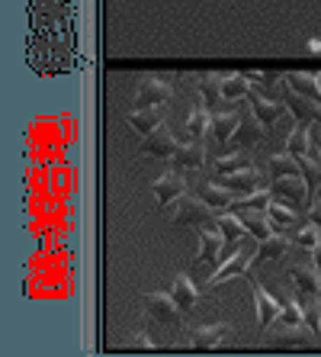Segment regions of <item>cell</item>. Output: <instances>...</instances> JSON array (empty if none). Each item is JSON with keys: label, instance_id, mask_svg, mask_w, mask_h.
Here are the masks:
<instances>
[{"label": "cell", "instance_id": "cell-1", "mask_svg": "<svg viewBox=\"0 0 321 357\" xmlns=\"http://www.w3.org/2000/svg\"><path fill=\"white\" fill-rule=\"evenodd\" d=\"M173 225H215L212 206L206 199H196L183 193V197L173 199Z\"/></svg>", "mask_w": 321, "mask_h": 357}, {"label": "cell", "instance_id": "cell-2", "mask_svg": "<svg viewBox=\"0 0 321 357\" xmlns=\"http://www.w3.org/2000/svg\"><path fill=\"white\" fill-rule=\"evenodd\" d=\"M225 251V235L219 232V225H199V251H196V267L199 271H209L222 261Z\"/></svg>", "mask_w": 321, "mask_h": 357}, {"label": "cell", "instance_id": "cell-3", "mask_svg": "<svg viewBox=\"0 0 321 357\" xmlns=\"http://www.w3.org/2000/svg\"><path fill=\"white\" fill-rule=\"evenodd\" d=\"M141 306H145V316L155 319V322H164V325L183 322V312H180V306H177L173 293H145V296H141Z\"/></svg>", "mask_w": 321, "mask_h": 357}, {"label": "cell", "instance_id": "cell-4", "mask_svg": "<svg viewBox=\"0 0 321 357\" xmlns=\"http://www.w3.org/2000/svg\"><path fill=\"white\" fill-rule=\"evenodd\" d=\"M254 258H257V248H238L235 255H231L228 261H225L219 271L212 274V280H209V290H219L222 283L235 280V277H247L251 274V267H254Z\"/></svg>", "mask_w": 321, "mask_h": 357}, {"label": "cell", "instance_id": "cell-5", "mask_svg": "<svg viewBox=\"0 0 321 357\" xmlns=\"http://www.w3.org/2000/svg\"><path fill=\"white\" fill-rule=\"evenodd\" d=\"M270 190H273V199L292 203V206H299V209L312 203V193H308V183H305L302 174H296V177H273Z\"/></svg>", "mask_w": 321, "mask_h": 357}, {"label": "cell", "instance_id": "cell-6", "mask_svg": "<svg viewBox=\"0 0 321 357\" xmlns=\"http://www.w3.org/2000/svg\"><path fill=\"white\" fill-rule=\"evenodd\" d=\"M171 97H173L171 84L161 81V77H155V75H148V77H141V84H139V93H135V107H139V109L161 107V103H167Z\"/></svg>", "mask_w": 321, "mask_h": 357}, {"label": "cell", "instance_id": "cell-7", "mask_svg": "<svg viewBox=\"0 0 321 357\" xmlns=\"http://www.w3.org/2000/svg\"><path fill=\"white\" fill-rule=\"evenodd\" d=\"M177 149H180V142L171 135V129H167L164 123L157 126L155 132H148L145 139H141L139 151L141 155H155V158H173L177 155Z\"/></svg>", "mask_w": 321, "mask_h": 357}, {"label": "cell", "instance_id": "cell-8", "mask_svg": "<svg viewBox=\"0 0 321 357\" xmlns=\"http://www.w3.org/2000/svg\"><path fill=\"white\" fill-rule=\"evenodd\" d=\"M247 280H251V290H254V303H257V322H260V328H270V325L283 316V303H280V299H273L270 293H267L264 287H260V283H257L251 274H247Z\"/></svg>", "mask_w": 321, "mask_h": 357}, {"label": "cell", "instance_id": "cell-9", "mask_svg": "<svg viewBox=\"0 0 321 357\" xmlns=\"http://www.w3.org/2000/svg\"><path fill=\"white\" fill-rule=\"evenodd\" d=\"M264 129H267V126L254 116V109L247 107V113H241L238 132L231 135V145H235V149H251V145H260V142H264Z\"/></svg>", "mask_w": 321, "mask_h": 357}, {"label": "cell", "instance_id": "cell-10", "mask_svg": "<svg viewBox=\"0 0 321 357\" xmlns=\"http://www.w3.org/2000/svg\"><path fill=\"white\" fill-rule=\"evenodd\" d=\"M215 225H219V232L225 235V251L222 255H235V251L241 248V241H244L247 232V225L241 222L238 213H222V216H215Z\"/></svg>", "mask_w": 321, "mask_h": 357}, {"label": "cell", "instance_id": "cell-11", "mask_svg": "<svg viewBox=\"0 0 321 357\" xmlns=\"http://www.w3.org/2000/svg\"><path fill=\"white\" fill-rule=\"evenodd\" d=\"M283 103H286V109L296 116V123H321V103H315V100L296 93L292 87H286Z\"/></svg>", "mask_w": 321, "mask_h": 357}, {"label": "cell", "instance_id": "cell-12", "mask_svg": "<svg viewBox=\"0 0 321 357\" xmlns=\"http://www.w3.org/2000/svg\"><path fill=\"white\" fill-rule=\"evenodd\" d=\"M151 187H155L157 206H171L173 199L187 193V181H183L180 171H164V174H161L155 183H151Z\"/></svg>", "mask_w": 321, "mask_h": 357}, {"label": "cell", "instance_id": "cell-13", "mask_svg": "<svg viewBox=\"0 0 321 357\" xmlns=\"http://www.w3.org/2000/svg\"><path fill=\"white\" fill-rule=\"evenodd\" d=\"M247 107L254 109V116L260 119L267 129H273V123L286 113V103H273L270 97H264V93H257V91L247 93Z\"/></svg>", "mask_w": 321, "mask_h": 357}, {"label": "cell", "instance_id": "cell-14", "mask_svg": "<svg viewBox=\"0 0 321 357\" xmlns=\"http://www.w3.org/2000/svg\"><path fill=\"white\" fill-rule=\"evenodd\" d=\"M235 332L228 322H219V325H206V328H196L193 332V341H189V348L193 351H212L222 344V338H228V335Z\"/></svg>", "mask_w": 321, "mask_h": 357}, {"label": "cell", "instance_id": "cell-15", "mask_svg": "<svg viewBox=\"0 0 321 357\" xmlns=\"http://www.w3.org/2000/svg\"><path fill=\"white\" fill-rule=\"evenodd\" d=\"M171 161L177 165V171H196V167H203L206 165V145H203V139H193L189 145H180Z\"/></svg>", "mask_w": 321, "mask_h": 357}, {"label": "cell", "instance_id": "cell-16", "mask_svg": "<svg viewBox=\"0 0 321 357\" xmlns=\"http://www.w3.org/2000/svg\"><path fill=\"white\" fill-rule=\"evenodd\" d=\"M238 123H241V113L231 107V109H225V113H212V126H209V132L215 135L219 145H228L231 135L238 132Z\"/></svg>", "mask_w": 321, "mask_h": 357}, {"label": "cell", "instance_id": "cell-17", "mask_svg": "<svg viewBox=\"0 0 321 357\" xmlns=\"http://www.w3.org/2000/svg\"><path fill=\"white\" fill-rule=\"evenodd\" d=\"M289 245H292V238H289V232H273L270 238H264L260 245H257V258H254V267H260L264 261H273V258H283L289 251Z\"/></svg>", "mask_w": 321, "mask_h": 357}, {"label": "cell", "instance_id": "cell-18", "mask_svg": "<svg viewBox=\"0 0 321 357\" xmlns=\"http://www.w3.org/2000/svg\"><path fill=\"white\" fill-rule=\"evenodd\" d=\"M289 277H292L299 293H315V296H321V277H318V271H315V261H308V264H292L289 267Z\"/></svg>", "mask_w": 321, "mask_h": 357}, {"label": "cell", "instance_id": "cell-19", "mask_svg": "<svg viewBox=\"0 0 321 357\" xmlns=\"http://www.w3.org/2000/svg\"><path fill=\"white\" fill-rule=\"evenodd\" d=\"M164 116H167L164 103H161V107H148V109H135L132 116H129V126H132V129H139L141 139H145V135L155 132L157 126L164 123Z\"/></svg>", "mask_w": 321, "mask_h": 357}, {"label": "cell", "instance_id": "cell-20", "mask_svg": "<svg viewBox=\"0 0 321 357\" xmlns=\"http://www.w3.org/2000/svg\"><path fill=\"white\" fill-rule=\"evenodd\" d=\"M283 84L292 87L296 93H302V97L321 103V87H318V77L315 75H305V71H286V75H283Z\"/></svg>", "mask_w": 321, "mask_h": 357}, {"label": "cell", "instance_id": "cell-21", "mask_svg": "<svg viewBox=\"0 0 321 357\" xmlns=\"http://www.w3.org/2000/svg\"><path fill=\"white\" fill-rule=\"evenodd\" d=\"M231 213H238L241 216V222L247 225V232L254 235L257 241H264V238H270L276 229L270 225V219H267V213H260V209H231Z\"/></svg>", "mask_w": 321, "mask_h": 357}, {"label": "cell", "instance_id": "cell-22", "mask_svg": "<svg viewBox=\"0 0 321 357\" xmlns=\"http://www.w3.org/2000/svg\"><path fill=\"white\" fill-rule=\"evenodd\" d=\"M173 299H177V306H180L183 316H189V309L199 303V293H196V283L189 280L187 274H177L173 277V287H171Z\"/></svg>", "mask_w": 321, "mask_h": 357}, {"label": "cell", "instance_id": "cell-23", "mask_svg": "<svg viewBox=\"0 0 321 357\" xmlns=\"http://www.w3.org/2000/svg\"><path fill=\"white\" fill-rule=\"evenodd\" d=\"M267 219H270V225L276 232H292V229H299L296 209H289V203H283V199H273L270 209H267Z\"/></svg>", "mask_w": 321, "mask_h": 357}, {"label": "cell", "instance_id": "cell-24", "mask_svg": "<svg viewBox=\"0 0 321 357\" xmlns=\"http://www.w3.org/2000/svg\"><path fill=\"white\" fill-rule=\"evenodd\" d=\"M308 149H312V123H296V129L286 139V151L302 158V155H308Z\"/></svg>", "mask_w": 321, "mask_h": 357}, {"label": "cell", "instance_id": "cell-25", "mask_svg": "<svg viewBox=\"0 0 321 357\" xmlns=\"http://www.w3.org/2000/svg\"><path fill=\"white\" fill-rule=\"evenodd\" d=\"M228 190L235 193V197H247V193H254V190H260L257 187V171H254V165L251 167H244V171H235V174H228Z\"/></svg>", "mask_w": 321, "mask_h": 357}, {"label": "cell", "instance_id": "cell-26", "mask_svg": "<svg viewBox=\"0 0 321 357\" xmlns=\"http://www.w3.org/2000/svg\"><path fill=\"white\" fill-rule=\"evenodd\" d=\"M247 93H251L247 75H222V100L235 103V100H247Z\"/></svg>", "mask_w": 321, "mask_h": 357}, {"label": "cell", "instance_id": "cell-27", "mask_svg": "<svg viewBox=\"0 0 321 357\" xmlns=\"http://www.w3.org/2000/svg\"><path fill=\"white\" fill-rule=\"evenodd\" d=\"M270 203H273V190L270 187H260V190L247 193V197H235L231 209H260V213H267Z\"/></svg>", "mask_w": 321, "mask_h": 357}, {"label": "cell", "instance_id": "cell-28", "mask_svg": "<svg viewBox=\"0 0 321 357\" xmlns=\"http://www.w3.org/2000/svg\"><path fill=\"white\" fill-rule=\"evenodd\" d=\"M270 174L273 177H296V174H302V165H299L296 155L280 151V155H270Z\"/></svg>", "mask_w": 321, "mask_h": 357}, {"label": "cell", "instance_id": "cell-29", "mask_svg": "<svg viewBox=\"0 0 321 357\" xmlns=\"http://www.w3.org/2000/svg\"><path fill=\"white\" fill-rule=\"evenodd\" d=\"M209 103L206 100H199L196 107H193V113H189V123H187V132L193 135V139H203V132H206L209 126H212V113H209Z\"/></svg>", "mask_w": 321, "mask_h": 357}, {"label": "cell", "instance_id": "cell-30", "mask_svg": "<svg viewBox=\"0 0 321 357\" xmlns=\"http://www.w3.org/2000/svg\"><path fill=\"white\" fill-rule=\"evenodd\" d=\"M203 199H206L212 209H228L235 203V193L228 187H219V183H203Z\"/></svg>", "mask_w": 321, "mask_h": 357}, {"label": "cell", "instance_id": "cell-31", "mask_svg": "<svg viewBox=\"0 0 321 357\" xmlns=\"http://www.w3.org/2000/svg\"><path fill=\"white\" fill-rule=\"evenodd\" d=\"M292 245H299V248H305V251H315L321 245V229L315 222L296 229V232H292Z\"/></svg>", "mask_w": 321, "mask_h": 357}, {"label": "cell", "instance_id": "cell-32", "mask_svg": "<svg viewBox=\"0 0 321 357\" xmlns=\"http://www.w3.org/2000/svg\"><path fill=\"white\" fill-rule=\"evenodd\" d=\"M244 167H251V158H247L241 149L215 161V171H219V174H235V171H244Z\"/></svg>", "mask_w": 321, "mask_h": 357}, {"label": "cell", "instance_id": "cell-33", "mask_svg": "<svg viewBox=\"0 0 321 357\" xmlns=\"http://www.w3.org/2000/svg\"><path fill=\"white\" fill-rule=\"evenodd\" d=\"M276 322H286V325H302V306H299V296L296 299H286L283 303V316L276 319Z\"/></svg>", "mask_w": 321, "mask_h": 357}, {"label": "cell", "instance_id": "cell-34", "mask_svg": "<svg viewBox=\"0 0 321 357\" xmlns=\"http://www.w3.org/2000/svg\"><path fill=\"white\" fill-rule=\"evenodd\" d=\"M125 348H129V351H155V341H151L145 332H135L132 338L125 341Z\"/></svg>", "mask_w": 321, "mask_h": 357}, {"label": "cell", "instance_id": "cell-35", "mask_svg": "<svg viewBox=\"0 0 321 357\" xmlns=\"http://www.w3.org/2000/svg\"><path fill=\"white\" fill-rule=\"evenodd\" d=\"M308 222H315L321 229V199H315L312 206H308Z\"/></svg>", "mask_w": 321, "mask_h": 357}, {"label": "cell", "instance_id": "cell-36", "mask_svg": "<svg viewBox=\"0 0 321 357\" xmlns=\"http://www.w3.org/2000/svg\"><path fill=\"white\" fill-rule=\"evenodd\" d=\"M312 261H315V271H318V277H321V245L312 251Z\"/></svg>", "mask_w": 321, "mask_h": 357}, {"label": "cell", "instance_id": "cell-37", "mask_svg": "<svg viewBox=\"0 0 321 357\" xmlns=\"http://www.w3.org/2000/svg\"><path fill=\"white\" fill-rule=\"evenodd\" d=\"M315 155H318V158H315V161H318V165H321V142H318V149H315Z\"/></svg>", "mask_w": 321, "mask_h": 357}, {"label": "cell", "instance_id": "cell-38", "mask_svg": "<svg viewBox=\"0 0 321 357\" xmlns=\"http://www.w3.org/2000/svg\"><path fill=\"white\" fill-rule=\"evenodd\" d=\"M315 77H318V87H321V71H318V75H315Z\"/></svg>", "mask_w": 321, "mask_h": 357}]
</instances>
